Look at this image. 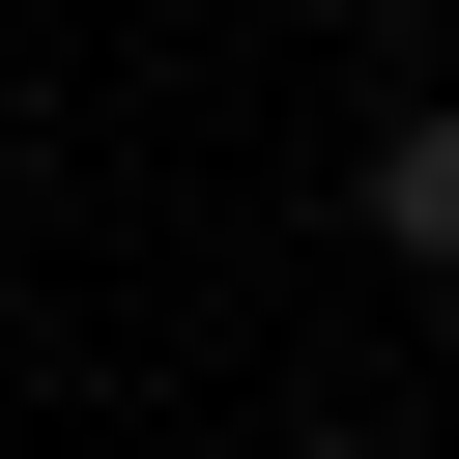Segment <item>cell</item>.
Instances as JSON below:
<instances>
[{
  "label": "cell",
  "mask_w": 459,
  "mask_h": 459,
  "mask_svg": "<svg viewBox=\"0 0 459 459\" xmlns=\"http://www.w3.org/2000/svg\"><path fill=\"white\" fill-rule=\"evenodd\" d=\"M373 258H402V287H459V115H402V143H373Z\"/></svg>",
  "instance_id": "1"
},
{
  "label": "cell",
  "mask_w": 459,
  "mask_h": 459,
  "mask_svg": "<svg viewBox=\"0 0 459 459\" xmlns=\"http://www.w3.org/2000/svg\"><path fill=\"white\" fill-rule=\"evenodd\" d=\"M287 459H402V430H287Z\"/></svg>",
  "instance_id": "2"
},
{
  "label": "cell",
  "mask_w": 459,
  "mask_h": 459,
  "mask_svg": "<svg viewBox=\"0 0 459 459\" xmlns=\"http://www.w3.org/2000/svg\"><path fill=\"white\" fill-rule=\"evenodd\" d=\"M316 29H402V0H316Z\"/></svg>",
  "instance_id": "3"
}]
</instances>
